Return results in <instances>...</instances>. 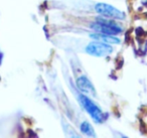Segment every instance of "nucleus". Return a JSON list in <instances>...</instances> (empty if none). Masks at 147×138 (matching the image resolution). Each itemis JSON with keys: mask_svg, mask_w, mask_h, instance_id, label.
Instances as JSON below:
<instances>
[{"mask_svg": "<svg viewBox=\"0 0 147 138\" xmlns=\"http://www.w3.org/2000/svg\"><path fill=\"white\" fill-rule=\"evenodd\" d=\"M95 10L99 13L100 15L107 17V18L115 19V20H123L125 19V13L123 11L119 10L118 8L112 6L107 3H98L95 6Z\"/></svg>", "mask_w": 147, "mask_h": 138, "instance_id": "nucleus-3", "label": "nucleus"}, {"mask_svg": "<svg viewBox=\"0 0 147 138\" xmlns=\"http://www.w3.org/2000/svg\"><path fill=\"white\" fill-rule=\"evenodd\" d=\"M77 86H78L79 90L82 92L85 95H90V96H95L96 95V90H95L93 84L90 82V80L87 77H82L78 78L77 80Z\"/></svg>", "mask_w": 147, "mask_h": 138, "instance_id": "nucleus-5", "label": "nucleus"}, {"mask_svg": "<svg viewBox=\"0 0 147 138\" xmlns=\"http://www.w3.org/2000/svg\"><path fill=\"white\" fill-rule=\"evenodd\" d=\"M0 62H1V53H0Z\"/></svg>", "mask_w": 147, "mask_h": 138, "instance_id": "nucleus-8", "label": "nucleus"}, {"mask_svg": "<svg viewBox=\"0 0 147 138\" xmlns=\"http://www.w3.org/2000/svg\"><path fill=\"white\" fill-rule=\"evenodd\" d=\"M92 39H98L100 41H104L106 43H120V39H117L115 35H108V34H102V33H93L90 35Z\"/></svg>", "mask_w": 147, "mask_h": 138, "instance_id": "nucleus-6", "label": "nucleus"}, {"mask_svg": "<svg viewBox=\"0 0 147 138\" xmlns=\"http://www.w3.org/2000/svg\"><path fill=\"white\" fill-rule=\"evenodd\" d=\"M81 131L83 133L87 134L88 136H95V132H94V128L92 127L90 123L88 122H83L81 124Z\"/></svg>", "mask_w": 147, "mask_h": 138, "instance_id": "nucleus-7", "label": "nucleus"}, {"mask_svg": "<svg viewBox=\"0 0 147 138\" xmlns=\"http://www.w3.org/2000/svg\"><path fill=\"white\" fill-rule=\"evenodd\" d=\"M90 27L98 33L108 35H117L122 31V28L116 22L107 18L98 19L96 22H93Z\"/></svg>", "mask_w": 147, "mask_h": 138, "instance_id": "nucleus-1", "label": "nucleus"}, {"mask_svg": "<svg viewBox=\"0 0 147 138\" xmlns=\"http://www.w3.org/2000/svg\"><path fill=\"white\" fill-rule=\"evenodd\" d=\"M113 51V47L109 43L104 41H92L86 47V53L93 57H105L107 55H110Z\"/></svg>", "mask_w": 147, "mask_h": 138, "instance_id": "nucleus-4", "label": "nucleus"}, {"mask_svg": "<svg viewBox=\"0 0 147 138\" xmlns=\"http://www.w3.org/2000/svg\"><path fill=\"white\" fill-rule=\"evenodd\" d=\"M79 100H80L81 104L84 107V109L90 114V116L92 117V119L94 121H96L97 123H101L104 121L105 119V114H103V112L101 111V109L92 101L91 99H89L85 94H81L79 96Z\"/></svg>", "mask_w": 147, "mask_h": 138, "instance_id": "nucleus-2", "label": "nucleus"}]
</instances>
